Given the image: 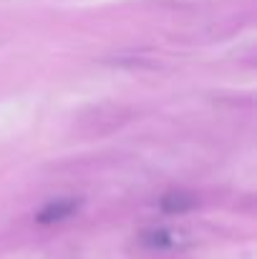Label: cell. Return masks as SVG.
Wrapping results in <instances>:
<instances>
[{
    "mask_svg": "<svg viewBox=\"0 0 257 259\" xmlns=\"http://www.w3.org/2000/svg\"><path fill=\"white\" fill-rule=\"evenodd\" d=\"M76 201H56V204H51V206H46L43 211H41V217H38V222H43V224H51V222H61V219H66V217H71L74 211H76Z\"/></svg>",
    "mask_w": 257,
    "mask_h": 259,
    "instance_id": "6da1fadb",
    "label": "cell"
},
{
    "mask_svg": "<svg viewBox=\"0 0 257 259\" xmlns=\"http://www.w3.org/2000/svg\"><path fill=\"white\" fill-rule=\"evenodd\" d=\"M192 206V199L187 194H167L164 196V209L167 211H184Z\"/></svg>",
    "mask_w": 257,
    "mask_h": 259,
    "instance_id": "7a4b0ae2",
    "label": "cell"
}]
</instances>
